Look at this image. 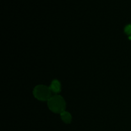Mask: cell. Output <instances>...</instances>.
<instances>
[{
    "instance_id": "obj_3",
    "label": "cell",
    "mask_w": 131,
    "mask_h": 131,
    "mask_svg": "<svg viewBox=\"0 0 131 131\" xmlns=\"http://www.w3.org/2000/svg\"><path fill=\"white\" fill-rule=\"evenodd\" d=\"M50 89L54 93H59L61 91V85L58 80H53L50 86Z\"/></svg>"
},
{
    "instance_id": "obj_1",
    "label": "cell",
    "mask_w": 131,
    "mask_h": 131,
    "mask_svg": "<svg viewBox=\"0 0 131 131\" xmlns=\"http://www.w3.org/2000/svg\"><path fill=\"white\" fill-rule=\"evenodd\" d=\"M47 105L51 111L55 113H60L65 111L66 103L65 100L61 96L56 95L52 96L48 101Z\"/></svg>"
},
{
    "instance_id": "obj_4",
    "label": "cell",
    "mask_w": 131,
    "mask_h": 131,
    "mask_svg": "<svg viewBox=\"0 0 131 131\" xmlns=\"http://www.w3.org/2000/svg\"><path fill=\"white\" fill-rule=\"evenodd\" d=\"M61 115V120L65 123V124H70V122L72 120V116L69 112H67V111H63V113H61L60 114Z\"/></svg>"
},
{
    "instance_id": "obj_2",
    "label": "cell",
    "mask_w": 131,
    "mask_h": 131,
    "mask_svg": "<svg viewBox=\"0 0 131 131\" xmlns=\"http://www.w3.org/2000/svg\"><path fill=\"white\" fill-rule=\"evenodd\" d=\"M33 95L39 101H48L52 97V91L50 89V87L40 84L34 88Z\"/></svg>"
},
{
    "instance_id": "obj_5",
    "label": "cell",
    "mask_w": 131,
    "mask_h": 131,
    "mask_svg": "<svg viewBox=\"0 0 131 131\" xmlns=\"http://www.w3.org/2000/svg\"><path fill=\"white\" fill-rule=\"evenodd\" d=\"M124 31H125V33H126L128 35H131V24H128L125 26V29H124Z\"/></svg>"
}]
</instances>
